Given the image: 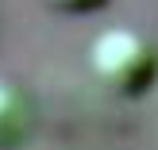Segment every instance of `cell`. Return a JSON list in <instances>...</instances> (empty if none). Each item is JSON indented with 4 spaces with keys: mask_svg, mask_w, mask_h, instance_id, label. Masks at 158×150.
Masks as SVG:
<instances>
[{
    "mask_svg": "<svg viewBox=\"0 0 158 150\" xmlns=\"http://www.w3.org/2000/svg\"><path fill=\"white\" fill-rule=\"evenodd\" d=\"M35 127V104L12 77H0V150L19 146Z\"/></svg>",
    "mask_w": 158,
    "mask_h": 150,
    "instance_id": "cell-2",
    "label": "cell"
},
{
    "mask_svg": "<svg viewBox=\"0 0 158 150\" xmlns=\"http://www.w3.org/2000/svg\"><path fill=\"white\" fill-rule=\"evenodd\" d=\"M89 66L116 96H143L158 81V46L135 27H108L93 39Z\"/></svg>",
    "mask_w": 158,
    "mask_h": 150,
    "instance_id": "cell-1",
    "label": "cell"
},
{
    "mask_svg": "<svg viewBox=\"0 0 158 150\" xmlns=\"http://www.w3.org/2000/svg\"><path fill=\"white\" fill-rule=\"evenodd\" d=\"M50 8H58V12H69V15H81V12H97V8H104L108 0H46Z\"/></svg>",
    "mask_w": 158,
    "mask_h": 150,
    "instance_id": "cell-3",
    "label": "cell"
}]
</instances>
